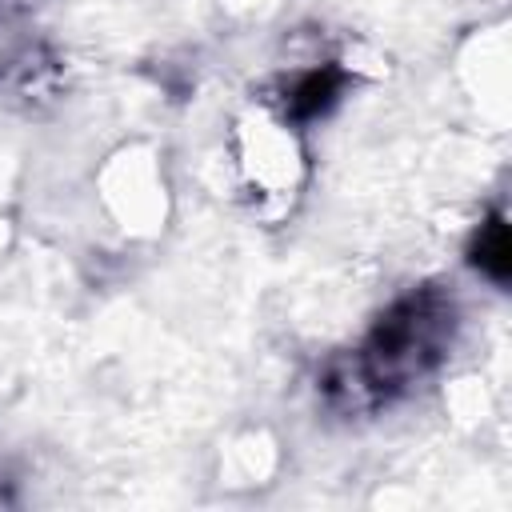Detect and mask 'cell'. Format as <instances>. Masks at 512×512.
<instances>
[{
    "label": "cell",
    "mask_w": 512,
    "mask_h": 512,
    "mask_svg": "<svg viewBox=\"0 0 512 512\" xmlns=\"http://www.w3.org/2000/svg\"><path fill=\"white\" fill-rule=\"evenodd\" d=\"M452 336V304L440 292H420L400 300L368 336L360 352L332 364L324 388L344 408L384 404L392 392L416 384L440 356Z\"/></svg>",
    "instance_id": "cell-1"
}]
</instances>
